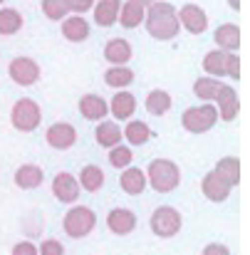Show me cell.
Wrapping results in <instances>:
<instances>
[{
  "label": "cell",
  "instance_id": "obj_1",
  "mask_svg": "<svg viewBox=\"0 0 250 255\" xmlns=\"http://www.w3.org/2000/svg\"><path fill=\"white\" fill-rule=\"evenodd\" d=\"M144 25H146V32L159 40V42H168L173 37H178V10L166 2V0H154L151 5H146L144 10Z\"/></svg>",
  "mask_w": 250,
  "mask_h": 255
},
{
  "label": "cell",
  "instance_id": "obj_2",
  "mask_svg": "<svg viewBox=\"0 0 250 255\" xmlns=\"http://www.w3.org/2000/svg\"><path fill=\"white\" fill-rule=\"evenodd\" d=\"M144 173H146V183L156 193H171L181 183V169L171 159H154Z\"/></svg>",
  "mask_w": 250,
  "mask_h": 255
},
{
  "label": "cell",
  "instance_id": "obj_3",
  "mask_svg": "<svg viewBox=\"0 0 250 255\" xmlns=\"http://www.w3.org/2000/svg\"><path fill=\"white\" fill-rule=\"evenodd\" d=\"M203 72L211 77H231L241 80V57L226 50H211L203 57Z\"/></svg>",
  "mask_w": 250,
  "mask_h": 255
},
{
  "label": "cell",
  "instance_id": "obj_4",
  "mask_svg": "<svg viewBox=\"0 0 250 255\" xmlns=\"http://www.w3.org/2000/svg\"><path fill=\"white\" fill-rule=\"evenodd\" d=\"M40 122H42V109H40V104L35 99L22 97V99H17L12 104V109H10V124L17 131L30 134V131H35L40 127Z\"/></svg>",
  "mask_w": 250,
  "mask_h": 255
},
{
  "label": "cell",
  "instance_id": "obj_5",
  "mask_svg": "<svg viewBox=\"0 0 250 255\" xmlns=\"http://www.w3.org/2000/svg\"><path fill=\"white\" fill-rule=\"evenodd\" d=\"M216 122H218V109L211 102L198 104V107H188L181 114V127L188 134H206L216 127Z\"/></svg>",
  "mask_w": 250,
  "mask_h": 255
},
{
  "label": "cell",
  "instance_id": "obj_6",
  "mask_svg": "<svg viewBox=\"0 0 250 255\" xmlns=\"http://www.w3.org/2000/svg\"><path fill=\"white\" fill-rule=\"evenodd\" d=\"M97 226V216L89 206H72L65 218H62V228L70 238H87Z\"/></svg>",
  "mask_w": 250,
  "mask_h": 255
},
{
  "label": "cell",
  "instance_id": "obj_7",
  "mask_svg": "<svg viewBox=\"0 0 250 255\" xmlns=\"http://www.w3.org/2000/svg\"><path fill=\"white\" fill-rule=\"evenodd\" d=\"M149 226H151L154 236H159V238H173V236H178V231L183 228V216H181L173 206H159V208L151 213Z\"/></svg>",
  "mask_w": 250,
  "mask_h": 255
},
{
  "label": "cell",
  "instance_id": "obj_8",
  "mask_svg": "<svg viewBox=\"0 0 250 255\" xmlns=\"http://www.w3.org/2000/svg\"><path fill=\"white\" fill-rule=\"evenodd\" d=\"M7 75L15 85L20 87H32L40 80V65L32 57H15L7 65Z\"/></svg>",
  "mask_w": 250,
  "mask_h": 255
},
{
  "label": "cell",
  "instance_id": "obj_9",
  "mask_svg": "<svg viewBox=\"0 0 250 255\" xmlns=\"http://www.w3.org/2000/svg\"><path fill=\"white\" fill-rule=\"evenodd\" d=\"M45 141L52 149H57V151H67V149H72L77 144V129L70 122H55V124L47 127Z\"/></svg>",
  "mask_w": 250,
  "mask_h": 255
},
{
  "label": "cell",
  "instance_id": "obj_10",
  "mask_svg": "<svg viewBox=\"0 0 250 255\" xmlns=\"http://www.w3.org/2000/svg\"><path fill=\"white\" fill-rule=\"evenodd\" d=\"M178 25L183 30H188L191 35H203L208 30V15L201 5L196 2H186L181 10H178Z\"/></svg>",
  "mask_w": 250,
  "mask_h": 255
},
{
  "label": "cell",
  "instance_id": "obj_11",
  "mask_svg": "<svg viewBox=\"0 0 250 255\" xmlns=\"http://www.w3.org/2000/svg\"><path fill=\"white\" fill-rule=\"evenodd\" d=\"M52 196H55L60 203H75V201L80 198L77 176H72L70 171H60V173L52 178Z\"/></svg>",
  "mask_w": 250,
  "mask_h": 255
},
{
  "label": "cell",
  "instance_id": "obj_12",
  "mask_svg": "<svg viewBox=\"0 0 250 255\" xmlns=\"http://www.w3.org/2000/svg\"><path fill=\"white\" fill-rule=\"evenodd\" d=\"M218 102V117L223 122H233L241 112V99H238V92L233 89L231 85H221L218 92H216V99Z\"/></svg>",
  "mask_w": 250,
  "mask_h": 255
},
{
  "label": "cell",
  "instance_id": "obj_13",
  "mask_svg": "<svg viewBox=\"0 0 250 255\" xmlns=\"http://www.w3.org/2000/svg\"><path fill=\"white\" fill-rule=\"evenodd\" d=\"M107 104H109V112H112V117L117 122H129L134 117V112H136V97L131 92H126V89H117V94Z\"/></svg>",
  "mask_w": 250,
  "mask_h": 255
},
{
  "label": "cell",
  "instance_id": "obj_14",
  "mask_svg": "<svg viewBox=\"0 0 250 255\" xmlns=\"http://www.w3.org/2000/svg\"><path fill=\"white\" fill-rule=\"evenodd\" d=\"M201 191H203V196L208 198V201H213V203H223L228 196H231V186L216 173V171H208L206 176H203V181H201Z\"/></svg>",
  "mask_w": 250,
  "mask_h": 255
},
{
  "label": "cell",
  "instance_id": "obj_15",
  "mask_svg": "<svg viewBox=\"0 0 250 255\" xmlns=\"http://www.w3.org/2000/svg\"><path fill=\"white\" fill-rule=\"evenodd\" d=\"M107 228L114 236H129L136 228V216L129 208H112L107 216Z\"/></svg>",
  "mask_w": 250,
  "mask_h": 255
},
{
  "label": "cell",
  "instance_id": "obj_16",
  "mask_svg": "<svg viewBox=\"0 0 250 255\" xmlns=\"http://www.w3.org/2000/svg\"><path fill=\"white\" fill-rule=\"evenodd\" d=\"M80 114L89 122H102L109 114V104L99 94H84L80 97Z\"/></svg>",
  "mask_w": 250,
  "mask_h": 255
},
{
  "label": "cell",
  "instance_id": "obj_17",
  "mask_svg": "<svg viewBox=\"0 0 250 255\" xmlns=\"http://www.w3.org/2000/svg\"><path fill=\"white\" fill-rule=\"evenodd\" d=\"M213 40H216L218 50L238 52V47H241V27H238V25H233V22H223V25H218V27H216Z\"/></svg>",
  "mask_w": 250,
  "mask_h": 255
},
{
  "label": "cell",
  "instance_id": "obj_18",
  "mask_svg": "<svg viewBox=\"0 0 250 255\" xmlns=\"http://www.w3.org/2000/svg\"><path fill=\"white\" fill-rule=\"evenodd\" d=\"M119 186H122V191L129 193V196H141L144 188H146V173L139 169V166H126V169H122Z\"/></svg>",
  "mask_w": 250,
  "mask_h": 255
},
{
  "label": "cell",
  "instance_id": "obj_19",
  "mask_svg": "<svg viewBox=\"0 0 250 255\" xmlns=\"http://www.w3.org/2000/svg\"><path fill=\"white\" fill-rule=\"evenodd\" d=\"M151 136H154L151 127L141 119H129L126 127L122 129V139H126L129 146H144V144H149Z\"/></svg>",
  "mask_w": 250,
  "mask_h": 255
},
{
  "label": "cell",
  "instance_id": "obj_20",
  "mask_svg": "<svg viewBox=\"0 0 250 255\" xmlns=\"http://www.w3.org/2000/svg\"><path fill=\"white\" fill-rule=\"evenodd\" d=\"M131 57H134V50H131L129 40H124V37H114L104 45V60L112 65H126Z\"/></svg>",
  "mask_w": 250,
  "mask_h": 255
},
{
  "label": "cell",
  "instance_id": "obj_21",
  "mask_svg": "<svg viewBox=\"0 0 250 255\" xmlns=\"http://www.w3.org/2000/svg\"><path fill=\"white\" fill-rule=\"evenodd\" d=\"M94 139L102 149H112L117 144H122V127L117 122H109V119H102L97 122V129H94Z\"/></svg>",
  "mask_w": 250,
  "mask_h": 255
},
{
  "label": "cell",
  "instance_id": "obj_22",
  "mask_svg": "<svg viewBox=\"0 0 250 255\" xmlns=\"http://www.w3.org/2000/svg\"><path fill=\"white\" fill-rule=\"evenodd\" d=\"M144 5H139V2H134V0H126V2H122L119 5V15H117V22L122 25V27H126V30H134V27H139L141 22H144Z\"/></svg>",
  "mask_w": 250,
  "mask_h": 255
},
{
  "label": "cell",
  "instance_id": "obj_23",
  "mask_svg": "<svg viewBox=\"0 0 250 255\" xmlns=\"http://www.w3.org/2000/svg\"><path fill=\"white\" fill-rule=\"evenodd\" d=\"M42 181H45V171L35 164H22L15 171V186L22 191H32V188L42 186Z\"/></svg>",
  "mask_w": 250,
  "mask_h": 255
},
{
  "label": "cell",
  "instance_id": "obj_24",
  "mask_svg": "<svg viewBox=\"0 0 250 255\" xmlns=\"http://www.w3.org/2000/svg\"><path fill=\"white\" fill-rule=\"evenodd\" d=\"M62 35L70 42H84L89 37V22L82 15H67L62 17Z\"/></svg>",
  "mask_w": 250,
  "mask_h": 255
},
{
  "label": "cell",
  "instance_id": "obj_25",
  "mask_svg": "<svg viewBox=\"0 0 250 255\" xmlns=\"http://www.w3.org/2000/svg\"><path fill=\"white\" fill-rule=\"evenodd\" d=\"M119 0H99V2H94L92 5V10H94V22L99 25V27H112L114 22H117V15H119Z\"/></svg>",
  "mask_w": 250,
  "mask_h": 255
},
{
  "label": "cell",
  "instance_id": "obj_26",
  "mask_svg": "<svg viewBox=\"0 0 250 255\" xmlns=\"http://www.w3.org/2000/svg\"><path fill=\"white\" fill-rule=\"evenodd\" d=\"M213 171H216L231 188H236V186L241 183V161H238V156H223V159L216 164Z\"/></svg>",
  "mask_w": 250,
  "mask_h": 255
},
{
  "label": "cell",
  "instance_id": "obj_27",
  "mask_svg": "<svg viewBox=\"0 0 250 255\" xmlns=\"http://www.w3.org/2000/svg\"><path fill=\"white\" fill-rule=\"evenodd\" d=\"M25 20L15 7H0V35L2 37H12L22 30Z\"/></svg>",
  "mask_w": 250,
  "mask_h": 255
},
{
  "label": "cell",
  "instance_id": "obj_28",
  "mask_svg": "<svg viewBox=\"0 0 250 255\" xmlns=\"http://www.w3.org/2000/svg\"><path fill=\"white\" fill-rule=\"evenodd\" d=\"M104 82H107V87H112V89H126V87L134 82V72L126 65H112L104 72Z\"/></svg>",
  "mask_w": 250,
  "mask_h": 255
},
{
  "label": "cell",
  "instance_id": "obj_29",
  "mask_svg": "<svg viewBox=\"0 0 250 255\" xmlns=\"http://www.w3.org/2000/svg\"><path fill=\"white\" fill-rule=\"evenodd\" d=\"M80 188H84L87 193H97L102 186H104V171L94 164H87L82 171H80V178H77Z\"/></svg>",
  "mask_w": 250,
  "mask_h": 255
},
{
  "label": "cell",
  "instance_id": "obj_30",
  "mask_svg": "<svg viewBox=\"0 0 250 255\" xmlns=\"http://www.w3.org/2000/svg\"><path fill=\"white\" fill-rule=\"evenodd\" d=\"M171 104H173V99L166 89H151L149 97H146V112L154 114V117H164L171 109Z\"/></svg>",
  "mask_w": 250,
  "mask_h": 255
},
{
  "label": "cell",
  "instance_id": "obj_31",
  "mask_svg": "<svg viewBox=\"0 0 250 255\" xmlns=\"http://www.w3.org/2000/svg\"><path fill=\"white\" fill-rule=\"evenodd\" d=\"M218 87H221V82H218L216 77H198V80L193 82V94H196L198 99H203V102H213Z\"/></svg>",
  "mask_w": 250,
  "mask_h": 255
},
{
  "label": "cell",
  "instance_id": "obj_32",
  "mask_svg": "<svg viewBox=\"0 0 250 255\" xmlns=\"http://www.w3.org/2000/svg\"><path fill=\"white\" fill-rule=\"evenodd\" d=\"M131 161H134V154H131L129 146L117 144V146L109 149V164H112L114 169H126V166H131Z\"/></svg>",
  "mask_w": 250,
  "mask_h": 255
},
{
  "label": "cell",
  "instance_id": "obj_33",
  "mask_svg": "<svg viewBox=\"0 0 250 255\" xmlns=\"http://www.w3.org/2000/svg\"><path fill=\"white\" fill-rule=\"evenodd\" d=\"M40 5H42V12H45L47 20H62V17L70 15L67 0H42Z\"/></svg>",
  "mask_w": 250,
  "mask_h": 255
},
{
  "label": "cell",
  "instance_id": "obj_34",
  "mask_svg": "<svg viewBox=\"0 0 250 255\" xmlns=\"http://www.w3.org/2000/svg\"><path fill=\"white\" fill-rule=\"evenodd\" d=\"M37 255H65V246L60 241H55V238H47V241L40 243Z\"/></svg>",
  "mask_w": 250,
  "mask_h": 255
},
{
  "label": "cell",
  "instance_id": "obj_35",
  "mask_svg": "<svg viewBox=\"0 0 250 255\" xmlns=\"http://www.w3.org/2000/svg\"><path fill=\"white\" fill-rule=\"evenodd\" d=\"M10 255H37V246L30 243V241H20V243L12 246Z\"/></svg>",
  "mask_w": 250,
  "mask_h": 255
},
{
  "label": "cell",
  "instance_id": "obj_36",
  "mask_svg": "<svg viewBox=\"0 0 250 255\" xmlns=\"http://www.w3.org/2000/svg\"><path fill=\"white\" fill-rule=\"evenodd\" d=\"M94 2H97V0H67L70 12H75V15H84V12H89Z\"/></svg>",
  "mask_w": 250,
  "mask_h": 255
},
{
  "label": "cell",
  "instance_id": "obj_37",
  "mask_svg": "<svg viewBox=\"0 0 250 255\" xmlns=\"http://www.w3.org/2000/svg\"><path fill=\"white\" fill-rule=\"evenodd\" d=\"M201 255H231V251H228V246H223V243H208Z\"/></svg>",
  "mask_w": 250,
  "mask_h": 255
},
{
  "label": "cell",
  "instance_id": "obj_38",
  "mask_svg": "<svg viewBox=\"0 0 250 255\" xmlns=\"http://www.w3.org/2000/svg\"><path fill=\"white\" fill-rule=\"evenodd\" d=\"M228 5H231L233 10H241V0H228Z\"/></svg>",
  "mask_w": 250,
  "mask_h": 255
},
{
  "label": "cell",
  "instance_id": "obj_39",
  "mask_svg": "<svg viewBox=\"0 0 250 255\" xmlns=\"http://www.w3.org/2000/svg\"><path fill=\"white\" fill-rule=\"evenodd\" d=\"M134 2H139V5H144V7H146V5H151L154 0H134Z\"/></svg>",
  "mask_w": 250,
  "mask_h": 255
},
{
  "label": "cell",
  "instance_id": "obj_40",
  "mask_svg": "<svg viewBox=\"0 0 250 255\" xmlns=\"http://www.w3.org/2000/svg\"><path fill=\"white\" fill-rule=\"evenodd\" d=\"M2 2H5V0H0V5H2Z\"/></svg>",
  "mask_w": 250,
  "mask_h": 255
}]
</instances>
